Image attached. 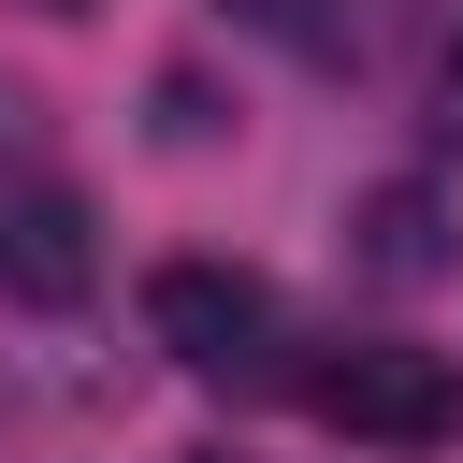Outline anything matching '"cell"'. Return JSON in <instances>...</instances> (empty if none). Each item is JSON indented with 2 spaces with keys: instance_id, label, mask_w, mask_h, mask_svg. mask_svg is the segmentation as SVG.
Here are the masks:
<instances>
[{
  "instance_id": "obj_7",
  "label": "cell",
  "mask_w": 463,
  "mask_h": 463,
  "mask_svg": "<svg viewBox=\"0 0 463 463\" xmlns=\"http://www.w3.org/2000/svg\"><path fill=\"white\" fill-rule=\"evenodd\" d=\"M43 14H87V0H43Z\"/></svg>"
},
{
  "instance_id": "obj_1",
  "label": "cell",
  "mask_w": 463,
  "mask_h": 463,
  "mask_svg": "<svg viewBox=\"0 0 463 463\" xmlns=\"http://www.w3.org/2000/svg\"><path fill=\"white\" fill-rule=\"evenodd\" d=\"M145 333H159L203 391H275V376H289V318H275V289L232 275V260H159V275H145Z\"/></svg>"
},
{
  "instance_id": "obj_4",
  "label": "cell",
  "mask_w": 463,
  "mask_h": 463,
  "mask_svg": "<svg viewBox=\"0 0 463 463\" xmlns=\"http://www.w3.org/2000/svg\"><path fill=\"white\" fill-rule=\"evenodd\" d=\"M347 260H362L376 289H434L463 246H449V203H434L420 174H391V188H362V203H347Z\"/></svg>"
},
{
  "instance_id": "obj_5",
  "label": "cell",
  "mask_w": 463,
  "mask_h": 463,
  "mask_svg": "<svg viewBox=\"0 0 463 463\" xmlns=\"http://www.w3.org/2000/svg\"><path fill=\"white\" fill-rule=\"evenodd\" d=\"M232 14H246L260 43H289L304 72H376V58L405 43L420 0H232Z\"/></svg>"
},
{
  "instance_id": "obj_2",
  "label": "cell",
  "mask_w": 463,
  "mask_h": 463,
  "mask_svg": "<svg viewBox=\"0 0 463 463\" xmlns=\"http://www.w3.org/2000/svg\"><path fill=\"white\" fill-rule=\"evenodd\" d=\"M304 405L347 434V449H449L463 434V376L434 347H333L304 376Z\"/></svg>"
},
{
  "instance_id": "obj_3",
  "label": "cell",
  "mask_w": 463,
  "mask_h": 463,
  "mask_svg": "<svg viewBox=\"0 0 463 463\" xmlns=\"http://www.w3.org/2000/svg\"><path fill=\"white\" fill-rule=\"evenodd\" d=\"M87 289H101L87 203H72L58 174H14V188H0V304H29V318H72Z\"/></svg>"
},
{
  "instance_id": "obj_6",
  "label": "cell",
  "mask_w": 463,
  "mask_h": 463,
  "mask_svg": "<svg viewBox=\"0 0 463 463\" xmlns=\"http://www.w3.org/2000/svg\"><path fill=\"white\" fill-rule=\"evenodd\" d=\"M420 130L463 159V43H434V87H420Z\"/></svg>"
}]
</instances>
